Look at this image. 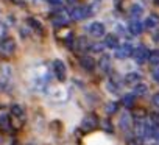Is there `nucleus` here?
<instances>
[{
  "label": "nucleus",
  "instance_id": "nucleus-12",
  "mask_svg": "<svg viewBox=\"0 0 159 145\" xmlns=\"http://www.w3.org/2000/svg\"><path fill=\"white\" fill-rule=\"evenodd\" d=\"M11 117L16 119L19 123H22V122L25 120V109H24L22 106H19V105H14V106L11 108Z\"/></svg>",
  "mask_w": 159,
  "mask_h": 145
},
{
  "label": "nucleus",
  "instance_id": "nucleus-25",
  "mask_svg": "<svg viewBox=\"0 0 159 145\" xmlns=\"http://www.w3.org/2000/svg\"><path fill=\"white\" fill-rule=\"evenodd\" d=\"M27 22H28V25H31V27H33V28H34L36 31L39 30V33H42V25H41V24H39V22H38L36 19H33V17H30V19H28Z\"/></svg>",
  "mask_w": 159,
  "mask_h": 145
},
{
  "label": "nucleus",
  "instance_id": "nucleus-24",
  "mask_svg": "<svg viewBox=\"0 0 159 145\" xmlns=\"http://www.w3.org/2000/svg\"><path fill=\"white\" fill-rule=\"evenodd\" d=\"M105 109H106V114H116L117 109H119V103L117 102H109V103H106Z\"/></svg>",
  "mask_w": 159,
  "mask_h": 145
},
{
  "label": "nucleus",
  "instance_id": "nucleus-6",
  "mask_svg": "<svg viewBox=\"0 0 159 145\" xmlns=\"http://www.w3.org/2000/svg\"><path fill=\"white\" fill-rule=\"evenodd\" d=\"M88 31H89V34L94 36V38H102V36H105V33H106V27H105V24H102V22H92V24L89 25Z\"/></svg>",
  "mask_w": 159,
  "mask_h": 145
},
{
  "label": "nucleus",
  "instance_id": "nucleus-1",
  "mask_svg": "<svg viewBox=\"0 0 159 145\" xmlns=\"http://www.w3.org/2000/svg\"><path fill=\"white\" fill-rule=\"evenodd\" d=\"M16 52V41L13 38H3L0 41V55L2 56H11Z\"/></svg>",
  "mask_w": 159,
  "mask_h": 145
},
{
  "label": "nucleus",
  "instance_id": "nucleus-11",
  "mask_svg": "<svg viewBox=\"0 0 159 145\" xmlns=\"http://www.w3.org/2000/svg\"><path fill=\"white\" fill-rule=\"evenodd\" d=\"M123 81H125V84H128V86H136L137 83L142 81V75L137 74V72H129V74L125 75Z\"/></svg>",
  "mask_w": 159,
  "mask_h": 145
},
{
  "label": "nucleus",
  "instance_id": "nucleus-5",
  "mask_svg": "<svg viewBox=\"0 0 159 145\" xmlns=\"http://www.w3.org/2000/svg\"><path fill=\"white\" fill-rule=\"evenodd\" d=\"M148 53H150V52L147 50L145 45H139L137 48H134L133 58H134V61H136L137 64H143V62L148 61Z\"/></svg>",
  "mask_w": 159,
  "mask_h": 145
},
{
  "label": "nucleus",
  "instance_id": "nucleus-14",
  "mask_svg": "<svg viewBox=\"0 0 159 145\" xmlns=\"http://www.w3.org/2000/svg\"><path fill=\"white\" fill-rule=\"evenodd\" d=\"M143 27L148 28V30H154V28H157V27H159V16H156V14H150V16L147 17Z\"/></svg>",
  "mask_w": 159,
  "mask_h": 145
},
{
  "label": "nucleus",
  "instance_id": "nucleus-21",
  "mask_svg": "<svg viewBox=\"0 0 159 145\" xmlns=\"http://www.w3.org/2000/svg\"><path fill=\"white\" fill-rule=\"evenodd\" d=\"M147 92H148V86H147L145 83L140 81V83H137V84L134 86V95L139 97V95H145Z\"/></svg>",
  "mask_w": 159,
  "mask_h": 145
},
{
  "label": "nucleus",
  "instance_id": "nucleus-9",
  "mask_svg": "<svg viewBox=\"0 0 159 145\" xmlns=\"http://www.w3.org/2000/svg\"><path fill=\"white\" fill-rule=\"evenodd\" d=\"M81 126H83V129H86V131H92L94 128L98 126V119H97L94 114H89V116H86V117L83 119Z\"/></svg>",
  "mask_w": 159,
  "mask_h": 145
},
{
  "label": "nucleus",
  "instance_id": "nucleus-16",
  "mask_svg": "<svg viewBox=\"0 0 159 145\" xmlns=\"http://www.w3.org/2000/svg\"><path fill=\"white\" fill-rule=\"evenodd\" d=\"M142 14H143V7H142V5L134 3V5L129 7V16H131L133 20H134V19H139Z\"/></svg>",
  "mask_w": 159,
  "mask_h": 145
},
{
  "label": "nucleus",
  "instance_id": "nucleus-35",
  "mask_svg": "<svg viewBox=\"0 0 159 145\" xmlns=\"http://www.w3.org/2000/svg\"><path fill=\"white\" fill-rule=\"evenodd\" d=\"M105 128H106V129H111V126H109V123H108V120H105Z\"/></svg>",
  "mask_w": 159,
  "mask_h": 145
},
{
  "label": "nucleus",
  "instance_id": "nucleus-30",
  "mask_svg": "<svg viewBox=\"0 0 159 145\" xmlns=\"http://www.w3.org/2000/svg\"><path fill=\"white\" fill-rule=\"evenodd\" d=\"M151 102H153V105L159 109V92H156L154 95H153V98H151Z\"/></svg>",
  "mask_w": 159,
  "mask_h": 145
},
{
  "label": "nucleus",
  "instance_id": "nucleus-3",
  "mask_svg": "<svg viewBox=\"0 0 159 145\" xmlns=\"http://www.w3.org/2000/svg\"><path fill=\"white\" fill-rule=\"evenodd\" d=\"M13 77V70L10 66H2L0 67V91H3L8 88L10 81Z\"/></svg>",
  "mask_w": 159,
  "mask_h": 145
},
{
  "label": "nucleus",
  "instance_id": "nucleus-23",
  "mask_svg": "<svg viewBox=\"0 0 159 145\" xmlns=\"http://www.w3.org/2000/svg\"><path fill=\"white\" fill-rule=\"evenodd\" d=\"M148 61H150V64H153V66H159V52H157V50L150 52V53H148Z\"/></svg>",
  "mask_w": 159,
  "mask_h": 145
},
{
  "label": "nucleus",
  "instance_id": "nucleus-2",
  "mask_svg": "<svg viewBox=\"0 0 159 145\" xmlns=\"http://www.w3.org/2000/svg\"><path fill=\"white\" fill-rule=\"evenodd\" d=\"M91 14H92V11H91V7H88V5L75 7V8L70 11V17H72L73 20H83V19H88Z\"/></svg>",
  "mask_w": 159,
  "mask_h": 145
},
{
  "label": "nucleus",
  "instance_id": "nucleus-18",
  "mask_svg": "<svg viewBox=\"0 0 159 145\" xmlns=\"http://www.w3.org/2000/svg\"><path fill=\"white\" fill-rule=\"evenodd\" d=\"M66 97H67V94H66V91H64L62 88L53 89V91L50 92V98L55 100V102H62V100H66Z\"/></svg>",
  "mask_w": 159,
  "mask_h": 145
},
{
  "label": "nucleus",
  "instance_id": "nucleus-8",
  "mask_svg": "<svg viewBox=\"0 0 159 145\" xmlns=\"http://www.w3.org/2000/svg\"><path fill=\"white\" fill-rule=\"evenodd\" d=\"M52 22H53L55 25H67V22H69V14H67L66 11H62V10H58V11H55V13L52 14Z\"/></svg>",
  "mask_w": 159,
  "mask_h": 145
},
{
  "label": "nucleus",
  "instance_id": "nucleus-27",
  "mask_svg": "<svg viewBox=\"0 0 159 145\" xmlns=\"http://www.w3.org/2000/svg\"><path fill=\"white\" fill-rule=\"evenodd\" d=\"M103 48H105V45H103V44H92V45H91V50H92V52H95V53H102V52H103Z\"/></svg>",
  "mask_w": 159,
  "mask_h": 145
},
{
  "label": "nucleus",
  "instance_id": "nucleus-19",
  "mask_svg": "<svg viewBox=\"0 0 159 145\" xmlns=\"http://www.w3.org/2000/svg\"><path fill=\"white\" fill-rule=\"evenodd\" d=\"M98 67H100L102 72H109V69H111V58L106 56V55L102 56V59L98 62Z\"/></svg>",
  "mask_w": 159,
  "mask_h": 145
},
{
  "label": "nucleus",
  "instance_id": "nucleus-10",
  "mask_svg": "<svg viewBox=\"0 0 159 145\" xmlns=\"http://www.w3.org/2000/svg\"><path fill=\"white\" fill-rule=\"evenodd\" d=\"M143 24L139 20V19H134V20H131L129 22V25H128V30H129V33L131 34H134V36H139V34H142L143 33Z\"/></svg>",
  "mask_w": 159,
  "mask_h": 145
},
{
  "label": "nucleus",
  "instance_id": "nucleus-34",
  "mask_svg": "<svg viewBox=\"0 0 159 145\" xmlns=\"http://www.w3.org/2000/svg\"><path fill=\"white\" fill-rule=\"evenodd\" d=\"M154 137L159 140V126H157V129H156V133H154Z\"/></svg>",
  "mask_w": 159,
  "mask_h": 145
},
{
  "label": "nucleus",
  "instance_id": "nucleus-26",
  "mask_svg": "<svg viewBox=\"0 0 159 145\" xmlns=\"http://www.w3.org/2000/svg\"><path fill=\"white\" fill-rule=\"evenodd\" d=\"M76 44H78V48H80V50H84V48L89 47V42H88L86 38H80V39L76 41Z\"/></svg>",
  "mask_w": 159,
  "mask_h": 145
},
{
  "label": "nucleus",
  "instance_id": "nucleus-7",
  "mask_svg": "<svg viewBox=\"0 0 159 145\" xmlns=\"http://www.w3.org/2000/svg\"><path fill=\"white\" fill-rule=\"evenodd\" d=\"M133 52H134V48L131 44H123V45H119V48L116 50V56L119 59H126V58L133 56Z\"/></svg>",
  "mask_w": 159,
  "mask_h": 145
},
{
  "label": "nucleus",
  "instance_id": "nucleus-15",
  "mask_svg": "<svg viewBox=\"0 0 159 145\" xmlns=\"http://www.w3.org/2000/svg\"><path fill=\"white\" fill-rule=\"evenodd\" d=\"M13 128V123L10 122V116L3 114L2 117H0V131H3V133H10Z\"/></svg>",
  "mask_w": 159,
  "mask_h": 145
},
{
  "label": "nucleus",
  "instance_id": "nucleus-4",
  "mask_svg": "<svg viewBox=\"0 0 159 145\" xmlns=\"http://www.w3.org/2000/svg\"><path fill=\"white\" fill-rule=\"evenodd\" d=\"M53 72H55V77H56L59 81H64L66 77H67L66 64H64L61 59H55V61H53Z\"/></svg>",
  "mask_w": 159,
  "mask_h": 145
},
{
  "label": "nucleus",
  "instance_id": "nucleus-28",
  "mask_svg": "<svg viewBox=\"0 0 159 145\" xmlns=\"http://www.w3.org/2000/svg\"><path fill=\"white\" fill-rule=\"evenodd\" d=\"M108 91H109V92H119V86H117L114 81H109V83H108Z\"/></svg>",
  "mask_w": 159,
  "mask_h": 145
},
{
  "label": "nucleus",
  "instance_id": "nucleus-33",
  "mask_svg": "<svg viewBox=\"0 0 159 145\" xmlns=\"http://www.w3.org/2000/svg\"><path fill=\"white\" fill-rule=\"evenodd\" d=\"M153 39H154V42H156V44H159V31H157L156 34H153Z\"/></svg>",
  "mask_w": 159,
  "mask_h": 145
},
{
  "label": "nucleus",
  "instance_id": "nucleus-29",
  "mask_svg": "<svg viewBox=\"0 0 159 145\" xmlns=\"http://www.w3.org/2000/svg\"><path fill=\"white\" fill-rule=\"evenodd\" d=\"M153 80L156 81V83H159V66H156L154 69H153Z\"/></svg>",
  "mask_w": 159,
  "mask_h": 145
},
{
  "label": "nucleus",
  "instance_id": "nucleus-37",
  "mask_svg": "<svg viewBox=\"0 0 159 145\" xmlns=\"http://www.w3.org/2000/svg\"><path fill=\"white\" fill-rule=\"evenodd\" d=\"M156 3H157V5H159V0H156Z\"/></svg>",
  "mask_w": 159,
  "mask_h": 145
},
{
  "label": "nucleus",
  "instance_id": "nucleus-17",
  "mask_svg": "<svg viewBox=\"0 0 159 145\" xmlns=\"http://www.w3.org/2000/svg\"><path fill=\"white\" fill-rule=\"evenodd\" d=\"M119 45H120V44H119V38H117L116 34H108V36H106V39H105V47L117 50Z\"/></svg>",
  "mask_w": 159,
  "mask_h": 145
},
{
  "label": "nucleus",
  "instance_id": "nucleus-20",
  "mask_svg": "<svg viewBox=\"0 0 159 145\" xmlns=\"http://www.w3.org/2000/svg\"><path fill=\"white\" fill-rule=\"evenodd\" d=\"M129 126H131V117L128 112H125L120 116V128L126 131V129H129Z\"/></svg>",
  "mask_w": 159,
  "mask_h": 145
},
{
  "label": "nucleus",
  "instance_id": "nucleus-31",
  "mask_svg": "<svg viewBox=\"0 0 159 145\" xmlns=\"http://www.w3.org/2000/svg\"><path fill=\"white\" fill-rule=\"evenodd\" d=\"M5 33H7V27L0 22V38H3L5 36Z\"/></svg>",
  "mask_w": 159,
  "mask_h": 145
},
{
  "label": "nucleus",
  "instance_id": "nucleus-13",
  "mask_svg": "<svg viewBox=\"0 0 159 145\" xmlns=\"http://www.w3.org/2000/svg\"><path fill=\"white\" fill-rule=\"evenodd\" d=\"M80 64H81V67L88 72H92L95 69V61L91 56H83L81 59H80Z\"/></svg>",
  "mask_w": 159,
  "mask_h": 145
},
{
  "label": "nucleus",
  "instance_id": "nucleus-22",
  "mask_svg": "<svg viewBox=\"0 0 159 145\" xmlns=\"http://www.w3.org/2000/svg\"><path fill=\"white\" fill-rule=\"evenodd\" d=\"M122 105L125 108H131L134 105V94H126L122 97Z\"/></svg>",
  "mask_w": 159,
  "mask_h": 145
},
{
  "label": "nucleus",
  "instance_id": "nucleus-36",
  "mask_svg": "<svg viewBox=\"0 0 159 145\" xmlns=\"http://www.w3.org/2000/svg\"><path fill=\"white\" fill-rule=\"evenodd\" d=\"M69 2H70V3H75V2H76V0H69Z\"/></svg>",
  "mask_w": 159,
  "mask_h": 145
},
{
  "label": "nucleus",
  "instance_id": "nucleus-32",
  "mask_svg": "<svg viewBox=\"0 0 159 145\" xmlns=\"http://www.w3.org/2000/svg\"><path fill=\"white\" fill-rule=\"evenodd\" d=\"M48 3H52V5H56V7H59V5L62 3V0H48Z\"/></svg>",
  "mask_w": 159,
  "mask_h": 145
}]
</instances>
